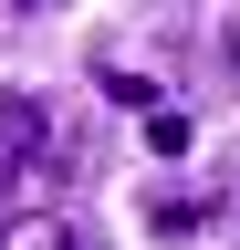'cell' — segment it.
Returning <instances> with one entry per match:
<instances>
[{"label":"cell","instance_id":"obj_2","mask_svg":"<svg viewBox=\"0 0 240 250\" xmlns=\"http://www.w3.org/2000/svg\"><path fill=\"white\" fill-rule=\"evenodd\" d=\"M146 146H157V156H188V115L157 104V115H146Z\"/></svg>","mask_w":240,"mask_h":250},{"label":"cell","instance_id":"obj_1","mask_svg":"<svg viewBox=\"0 0 240 250\" xmlns=\"http://www.w3.org/2000/svg\"><path fill=\"white\" fill-rule=\"evenodd\" d=\"M0 136H11L21 156H42L52 146V104H42V94H11V104H0Z\"/></svg>","mask_w":240,"mask_h":250},{"label":"cell","instance_id":"obj_3","mask_svg":"<svg viewBox=\"0 0 240 250\" xmlns=\"http://www.w3.org/2000/svg\"><path fill=\"white\" fill-rule=\"evenodd\" d=\"M105 104H126V115H157V83H146V73H115V83H105Z\"/></svg>","mask_w":240,"mask_h":250}]
</instances>
